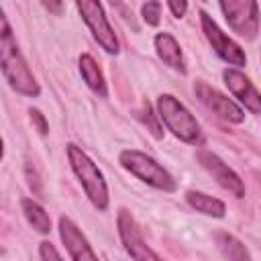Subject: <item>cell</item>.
Wrapping results in <instances>:
<instances>
[{"instance_id": "6da1fadb", "label": "cell", "mask_w": 261, "mask_h": 261, "mask_svg": "<svg viewBox=\"0 0 261 261\" xmlns=\"http://www.w3.org/2000/svg\"><path fill=\"white\" fill-rule=\"evenodd\" d=\"M0 67H2L8 84L16 92H20L24 96H39V86L14 43L12 31L6 22L2 8H0Z\"/></svg>"}, {"instance_id": "7a4b0ae2", "label": "cell", "mask_w": 261, "mask_h": 261, "mask_svg": "<svg viewBox=\"0 0 261 261\" xmlns=\"http://www.w3.org/2000/svg\"><path fill=\"white\" fill-rule=\"evenodd\" d=\"M67 157H69V163H71L75 175L80 177L88 198L92 200V204L98 210H106V206H108V190H106V181H104L100 169L96 167V163L77 145H67Z\"/></svg>"}, {"instance_id": "3957f363", "label": "cell", "mask_w": 261, "mask_h": 261, "mask_svg": "<svg viewBox=\"0 0 261 261\" xmlns=\"http://www.w3.org/2000/svg\"><path fill=\"white\" fill-rule=\"evenodd\" d=\"M157 108H159V116L165 120V124L177 139H181L186 143H198L200 124L181 102H177L169 94H163L157 100Z\"/></svg>"}, {"instance_id": "277c9868", "label": "cell", "mask_w": 261, "mask_h": 261, "mask_svg": "<svg viewBox=\"0 0 261 261\" xmlns=\"http://www.w3.org/2000/svg\"><path fill=\"white\" fill-rule=\"evenodd\" d=\"M120 163L130 171L135 173L139 179L147 181L149 186L153 188H159L163 192H173L175 190V181L173 177L151 157H147L145 153L141 151H135V149H126L120 153Z\"/></svg>"}, {"instance_id": "5b68a950", "label": "cell", "mask_w": 261, "mask_h": 261, "mask_svg": "<svg viewBox=\"0 0 261 261\" xmlns=\"http://www.w3.org/2000/svg\"><path fill=\"white\" fill-rule=\"evenodd\" d=\"M220 10L224 12L228 27L243 35L253 39L259 29V18H257V2H243V0H230V2H220Z\"/></svg>"}, {"instance_id": "8992f818", "label": "cell", "mask_w": 261, "mask_h": 261, "mask_svg": "<svg viewBox=\"0 0 261 261\" xmlns=\"http://www.w3.org/2000/svg\"><path fill=\"white\" fill-rule=\"evenodd\" d=\"M77 10L82 12L84 20L92 29V33H94L96 41L102 45V49L108 51V53H116L118 51V41H116L114 31L108 24V18L104 14L102 4H98V2H77Z\"/></svg>"}, {"instance_id": "52a82bcc", "label": "cell", "mask_w": 261, "mask_h": 261, "mask_svg": "<svg viewBox=\"0 0 261 261\" xmlns=\"http://www.w3.org/2000/svg\"><path fill=\"white\" fill-rule=\"evenodd\" d=\"M200 16H202V29H204V33H206V39L210 41V45H212V49L216 51V55L222 57V59H224L226 63H230V65H245V63H247V57H245L243 49H241L232 39H228V37L218 29V24H216L206 12H202Z\"/></svg>"}, {"instance_id": "ba28073f", "label": "cell", "mask_w": 261, "mask_h": 261, "mask_svg": "<svg viewBox=\"0 0 261 261\" xmlns=\"http://www.w3.org/2000/svg\"><path fill=\"white\" fill-rule=\"evenodd\" d=\"M118 230H120V239H122L128 255L135 261H163L159 255H155L145 245V241L141 239V232H139L133 216L126 210H120V214H118Z\"/></svg>"}, {"instance_id": "9c48e42d", "label": "cell", "mask_w": 261, "mask_h": 261, "mask_svg": "<svg viewBox=\"0 0 261 261\" xmlns=\"http://www.w3.org/2000/svg\"><path fill=\"white\" fill-rule=\"evenodd\" d=\"M198 159H200V163H202V167H206L208 169V173L224 188V190H228V192H232L237 198H241V196H245V186H243V181H241V177L218 157V155H214V153H210V151H206V149H202V151H198Z\"/></svg>"}, {"instance_id": "30bf717a", "label": "cell", "mask_w": 261, "mask_h": 261, "mask_svg": "<svg viewBox=\"0 0 261 261\" xmlns=\"http://www.w3.org/2000/svg\"><path fill=\"white\" fill-rule=\"evenodd\" d=\"M196 94H198L200 102L206 104V106H208L212 112H216L220 118L230 120V122H241V120L245 118V112H243L232 100H228L226 96H222L218 90L206 86L204 82H198V84H196Z\"/></svg>"}, {"instance_id": "8fae6325", "label": "cell", "mask_w": 261, "mask_h": 261, "mask_svg": "<svg viewBox=\"0 0 261 261\" xmlns=\"http://www.w3.org/2000/svg\"><path fill=\"white\" fill-rule=\"evenodd\" d=\"M59 232H61V241L65 243L73 261H98V257L94 255L86 237L80 232V228L69 218H65V216L59 218Z\"/></svg>"}, {"instance_id": "7c38bea8", "label": "cell", "mask_w": 261, "mask_h": 261, "mask_svg": "<svg viewBox=\"0 0 261 261\" xmlns=\"http://www.w3.org/2000/svg\"><path fill=\"white\" fill-rule=\"evenodd\" d=\"M224 84L228 86V90L253 112L259 114L261 112V98L259 92L255 90V86L245 77V73H241L239 69H224Z\"/></svg>"}, {"instance_id": "4fadbf2b", "label": "cell", "mask_w": 261, "mask_h": 261, "mask_svg": "<svg viewBox=\"0 0 261 261\" xmlns=\"http://www.w3.org/2000/svg\"><path fill=\"white\" fill-rule=\"evenodd\" d=\"M155 49L159 53V57L173 69H179V71H186L184 67V57H181V49L177 45V41L169 35V33H159L155 37Z\"/></svg>"}, {"instance_id": "5bb4252c", "label": "cell", "mask_w": 261, "mask_h": 261, "mask_svg": "<svg viewBox=\"0 0 261 261\" xmlns=\"http://www.w3.org/2000/svg\"><path fill=\"white\" fill-rule=\"evenodd\" d=\"M80 71H82V77L84 82L88 84V88L98 94L100 98H106V82H104V75L100 71V67L96 65V61L90 57V55H82L80 57Z\"/></svg>"}, {"instance_id": "9a60e30c", "label": "cell", "mask_w": 261, "mask_h": 261, "mask_svg": "<svg viewBox=\"0 0 261 261\" xmlns=\"http://www.w3.org/2000/svg\"><path fill=\"white\" fill-rule=\"evenodd\" d=\"M216 243H218V249L222 251V255H224L228 261H251L247 247H245L239 239H234L232 234H228V232H218V234H216Z\"/></svg>"}, {"instance_id": "2e32d148", "label": "cell", "mask_w": 261, "mask_h": 261, "mask_svg": "<svg viewBox=\"0 0 261 261\" xmlns=\"http://www.w3.org/2000/svg\"><path fill=\"white\" fill-rule=\"evenodd\" d=\"M188 202L192 208H196L198 212H204V214H210V216H216L220 218L224 214V204L212 196H206L202 192H188Z\"/></svg>"}, {"instance_id": "e0dca14e", "label": "cell", "mask_w": 261, "mask_h": 261, "mask_svg": "<svg viewBox=\"0 0 261 261\" xmlns=\"http://www.w3.org/2000/svg\"><path fill=\"white\" fill-rule=\"evenodd\" d=\"M22 210H24V216L27 220L33 224V228H37L39 232H49L51 230V218L49 214L33 200H22Z\"/></svg>"}, {"instance_id": "ac0fdd59", "label": "cell", "mask_w": 261, "mask_h": 261, "mask_svg": "<svg viewBox=\"0 0 261 261\" xmlns=\"http://www.w3.org/2000/svg\"><path fill=\"white\" fill-rule=\"evenodd\" d=\"M159 10H161V4L159 2H147L143 4V16L147 20V24H157L159 22Z\"/></svg>"}, {"instance_id": "d6986e66", "label": "cell", "mask_w": 261, "mask_h": 261, "mask_svg": "<svg viewBox=\"0 0 261 261\" xmlns=\"http://www.w3.org/2000/svg\"><path fill=\"white\" fill-rule=\"evenodd\" d=\"M143 120H145V124H149V128H151V133L155 135V137H163V133H161V126H159V122L155 120V114L151 112V106H149V102L143 106Z\"/></svg>"}, {"instance_id": "ffe728a7", "label": "cell", "mask_w": 261, "mask_h": 261, "mask_svg": "<svg viewBox=\"0 0 261 261\" xmlns=\"http://www.w3.org/2000/svg\"><path fill=\"white\" fill-rule=\"evenodd\" d=\"M41 259L43 261H61V257H59V253L55 251V247L51 245V243H41Z\"/></svg>"}, {"instance_id": "44dd1931", "label": "cell", "mask_w": 261, "mask_h": 261, "mask_svg": "<svg viewBox=\"0 0 261 261\" xmlns=\"http://www.w3.org/2000/svg\"><path fill=\"white\" fill-rule=\"evenodd\" d=\"M31 120L39 126V133H41V135H47L49 126H47V122H45V118H43V114H41L39 110H31Z\"/></svg>"}, {"instance_id": "7402d4cb", "label": "cell", "mask_w": 261, "mask_h": 261, "mask_svg": "<svg viewBox=\"0 0 261 261\" xmlns=\"http://www.w3.org/2000/svg\"><path fill=\"white\" fill-rule=\"evenodd\" d=\"M167 6L171 8L173 16H184V12H186V8H188L186 2H167Z\"/></svg>"}, {"instance_id": "603a6c76", "label": "cell", "mask_w": 261, "mask_h": 261, "mask_svg": "<svg viewBox=\"0 0 261 261\" xmlns=\"http://www.w3.org/2000/svg\"><path fill=\"white\" fill-rule=\"evenodd\" d=\"M0 157H2V139H0Z\"/></svg>"}]
</instances>
